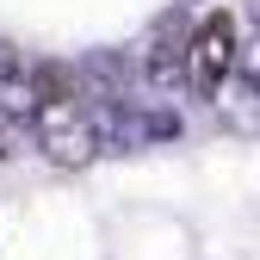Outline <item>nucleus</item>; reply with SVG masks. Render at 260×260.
<instances>
[{
    "mask_svg": "<svg viewBox=\"0 0 260 260\" xmlns=\"http://www.w3.org/2000/svg\"><path fill=\"white\" fill-rule=\"evenodd\" d=\"M13 143H19V118H13V106L0 100V161L13 155Z\"/></svg>",
    "mask_w": 260,
    "mask_h": 260,
    "instance_id": "nucleus-4",
    "label": "nucleus"
},
{
    "mask_svg": "<svg viewBox=\"0 0 260 260\" xmlns=\"http://www.w3.org/2000/svg\"><path fill=\"white\" fill-rule=\"evenodd\" d=\"M230 69H236V19L205 13L192 25V44H186V81L199 87V100H211V93H223Z\"/></svg>",
    "mask_w": 260,
    "mask_h": 260,
    "instance_id": "nucleus-2",
    "label": "nucleus"
},
{
    "mask_svg": "<svg viewBox=\"0 0 260 260\" xmlns=\"http://www.w3.org/2000/svg\"><path fill=\"white\" fill-rule=\"evenodd\" d=\"M248 13H254V25H260V0H248Z\"/></svg>",
    "mask_w": 260,
    "mask_h": 260,
    "instance_id": "nucleus-6",
    "label": "nucleus"
},
{
    "mask_svg": "<svg viewBox=\"0 0 260 260\" xmlns=\"http://www.w3.org/2000/svg\"><path fill=\"white\" fill-rule=\"evenodd\" d=\"M186 44H192L186 13H168L149 38V81H186Z\"/></svg>",
    "mask_w": 260,
    "mask_h": 260,
    "instance_id": "nucleus-3",
    "label": "nucleus"
},
{
    "mask_svg": "<svg viewBox=\"0 0 260 260\" xmlns=\"http://www.w3.org/2000/svg\"><path fill=\"white\" fill-rule=\"evenodd\" d=\"M31 137H38L44 161H56V168H87L100 155V130H93V112L81 100H38Z\"/></svg>",
    "mask_w": 260,
    "mask_h": 260,
    "instance_id": "nucleus-1",
    "label": "nucleus"
},
{
    "mask_svg": "<svg viewBox=\"0 0 260 260\" xmlns=\"http://www.w3.org/2000/svg\"><path fill=\"white\" fill-rule=\"evenodd\" d=\"M0 75H7V81H13V75H25V62L13 56V44H0Z\"/></svg>",
    "mask_w": 260,
    "mask_h": 260,
    "instance_id": "nucleus-5",
    "label": "nucleus"
}]
</instances>
